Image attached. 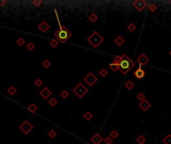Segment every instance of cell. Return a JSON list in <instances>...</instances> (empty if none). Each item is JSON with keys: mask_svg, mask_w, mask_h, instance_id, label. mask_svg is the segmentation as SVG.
I'll return each instance as SVG.
<instances>
[{"mask_svg": "<svg viewBox=\"0 0 171 144\" xmlns=\"http://www.w3.org/2000/svg\"><path fill=\"white\" fill-rule=\"evenodd\" d=\"M57 20H58V24H59V29L54 33V36L62 43H65L71 36H72V33L64 26H62V24H60L59 22V18L57 16Z\"/></svg>", "mask_w": 171, "mask_h": 144, "instance_id": "6da1fadb", "label": "cell"}, {"mask_svg": "<svg viewBox=\"0 0 171 144\" xmlns=\"http://www.w3.org/2000/svg\"><path fill=\"white\" fill-rule=\"evenodd\" d=\"M134 62L126 55V54H123L122 55V59L119 63V70L122 72L124 75H126L128 72L130 71V69H132L134 67Z\"/></svg>", "mask_w": 171, "mask_h": 144, "instance_id": "7a4b0ae2", "label": "cell"}, {"mask_svg": "<svg viewBox=\"0 0 171 144\" xmlns=\"http://www.w3.org/2000/svg\"><path fill=\"white\" fill-rule=\"evenodd\" d=\"M87 40H88V42L94 47V48H97L102 42H103V37L97 32V31H94L88 38H87Z\"/></svg>", "mask_w": 171, "mask_h": 144, "instance_id": "3957f363", "label": "cell"}, {"mask_svg": "<svg viewBox=\"0 0 171 144\" xmlns=\"http://www.w3.org/2000/svg\"><path fill=\"white\" fill-rule=\"evenodd\" d=\"M73 92L74 94L78 97V98H82L86 93L88 92V89L85 87V85H83L82 83H78L76 85V87L73 89Z\"/></svg>", "mask_w": 171, "mask_h": 144, "instance_id": "277c9868", "label": "cell"}, {"mask_svg": "<svg viewBox=\"0 0 171 144\" xmlns=\"http://www.w3.org/2000/svg\"><path fill=\"white\" fill-rule=\"evenodd\" d=\"M132 5H133V7H134L137 11L141 12V11L147 6V2H146L145 0H135V1L132 3Z\"/></svg>", "mask_w": 171, "mask_h": 144, "instance_id": "5b68a950", "label": "cell"}, {"mask_svg": "<svg viewBox=\"0 0 171 144\" xmlns=\"http://www.w3.org/2000/svg\"><path fill=\"white\" fill-rule=\"evenodd\" d=\"M19 129H20L24 134H28V133L33 129V126H32L28 121H24V122L19 126Z\"/></svg>", "mask_w": 171, "mask_h": 144, "instance_id": "8992f818", "label": "cell"}, {"mask_svg": "<svg viewBox=\"0 0 171 144\" xmlns=\"http://www.w3.org/2000/svg\"><path fill=\"white\" fill-rule=\"evenodd\" d=\"M84 81H85L86 84H88L89 86H93L96 83L97 78H96V76L93 73H89V74H87L84 77Z\"/></svg>", "mask_w": 171, "mask_h": 144, "instance_id": "52a82bcc", "label": "cell"}, {"mask_svg": "<svg viewBox=\"0 0 171 144\" xmlns=\"http://www.w3.org/2000/svg\"><path fill=\"white\" fill-rule=\"evenodd\" d=\"M137 62H138V64H139V66L141 67V66H143V65H146V64L149 62V58H148V56H146L144 53H142V54L137 58Z\"/></svg>", "mask_w": 171, "mask_h": 144, "instance_id": "ba28073f", "label": "cell"}, {"mask_svg": "<svg viewBox=\"0 0 171 144\" xmlns=\"http://www.w3.org/2000/svg\"><path fill=\"white\" fill-rule=\"evenodd\" d=\"M102 141H104V140H103L102 136H101L100 134H98V133H95V134L91 137V142L93 144H100Z\"/></svg>", "mask_w": 171, "mask_h": 144, "instance_id": "9c48e42d", "label": "cell"}, {"mask_svg": "<svg viewBox=\"0 0 171 144\" xmlns=\"http://www.w3.org/2000/svg\"><path fill=\"white\" fill-rule=\"evenodd\" d=\"M150 106H151L150 102L147 101L146 99H145L144 101H141V102L139 103V108H140L142 111H147V110L150 108Z\"/></svg>", "mask_w": 171, "mask_h": 144, "instance_id": "30bf717a", "label": "cell"}, {"mask_svg": "<svg viewBox=\"0 0 171 144\" xmlns=\"http://www.w3.org/2000/svg\"><path fill=\"white\" fill-rule=\"evenodd\" d=\"M51 94H52V92H51V91H50V89H49V88H47V87L43 88V89L40 91V95H41L44 99H47L49 96H51Z\"/></svg>", "mask_w": 171, "mask_h": 144, "instance_id": "8fae6325", "label": "cell"}, {"mask_svg": "<svg viewBox=\"0 0 171 144\" xmlns=\"http://www.w3.org/2000/svg\"><path fill=\"white\" fill-rule=\"evenodd\" d=\"M134 76H135L136 78H138V79H142V78L145 76V71L139 66V68L136 69V71L134 72Z\"/></svg>", "mask_w": 171, "mask_h": 144, "instance_id": "7c38bea8", "label": "cell"}, {"mask_svg": "<svg viewBox=\"0 0 171 144\" xmlns=\"http://www.w3.org/2000/svg\"><path fill=\"white\" fill-rule=\"evenodd\" d=\"M38 29L42 32H46L48 29H49V24L46 22V21H42L39 25H38Z\"/></svg>", "mask_w": 171, "mask_h": 144, "instance_id": "4fadbf2b", "label": "cell"}, {"mask_svg": "<svg viewBox=\"0 0 171 144\" xmlns=\"http://www.w3.org/2000/svg\"><path fill=\"white\" fill-rule=\"evenodd\" d=\"M115 43H116V45H118V46H122V45L125 43V39H124L122 36H118V37H116V39H115Z\"/></svg>", "mask_w": 171, "mask_h": 144, "instance_id": "5bb4252c", "label": "cell"}, {"mask_svg": "<svg viewBox=\"0 0 171 144\" xmlns=\"http://www.w3.org/2000/svg\"><path fill=\"white\" fill-rule=\"evenodd\" d=\"M27 109H28V111L30 112V113H35L36 111H37V106L35 105V104H30L28 107H27Z\"/></svg>", "mask_w": 171, "mask_h": 144, "instance_id": "9a60e30c", "label": "cell"}, {"mask_svg": "<svg viewBox=\"0 0 171 144\" xmlns=\"http://www.w3.org/2000/svg\"><path fill=\"white\" fill-rule=\"evenodd\" d=\"M109 67H110V69H111L112 71H117V70H119V65L116 64L115 62L110 63V64H109Z\"/></svg>", "mask_w": 171, "mask_h": 144, "instance_id": "2e32d148", "label": "cell"}, {"mask_svg": "<svg viewBox=\"0 0 171 144\" xmlns=\"http://www.w3.org/2000/svg\"><path fill=\"white\" fill-rule=\"evenodd\" d=\"M145 141H146V139H145V137H144L143 135H139V136L136 138V142L138 144H144L145 143Z\"/></svg>", "mask_w": 171, "mask_h": 144, "instance_id": "e0dca14e", "label": "cell"}, {"mask_svg": "<svg viewBox=\"0 0 171 144\" xmlns=\"http://www.w3.org/2000/svg\"><path fill=\"white\" fill-rule=\"evenodd\" d=\"M89 20L91 21V22H95V21H97V19H98V16H97V14L96 13H91L90 15H89Z\"/></svg>", "mask_w": 171, "mask_h": 144, "instance_id": "ac0fdd59", "label": "cell"}, {"mask_svg": "<svg viewBox=\"0 0 171 144\" xmlns=\"http://www.w3.org/2000/svg\"><path fill=\"white\" fill-rule=\"evenodd\" d=\"M83 117H84V119H85V120L89 121V120H91V119L93 118V114H92L91 112L87 111V112H85V114L83 115Z\"/></svg>", "mask_w": 171, "mask_h": 144, "instance_id": "d6986e66", "label": "cell"}, {"mask_svg": "<svg viewBox=\"0 0 171 144\" xmlns=\"http://www.w3.org/2000/svg\"><path fill=\"white\" fill-rule=\"evenodd\" d=\"M133 87H134V83H133L132 81H130V80H129V81H127V82L125 83V88H126V89L131 90Z\"/></svg>", "mask_w": 171, "mask_h": 144, "instance_id": "ffe728a7", "label": "cell"}, {"mask_svg": "<svg viewBox=\"0 0 171 144\" xmlns=\"http://www.w3.org/2000/svg\"><path fill=\"white\" fill-rule=\"evenodd\" d=\"M7 92H8L10 95H14V94L17 92V89H16L14 86H10V87L7 89Z\"/></svg>", "mask_w": 171, "mask_h": 144, "instance_id": "44dd1931", "label": "cell"}, {"mask_svg": "<svg viewBox=\"0 0 171 144\" xmlns=\"http://www.w3.org/2000/svg\"><path fill=\"white\" fill-rule=\"evenodd\" d=\"M163 143L164 144H171V134H167L164 139H163Z\"/></svg>", "mask_w": 171, "mask_h": 144, "instance_id": "7402d4cb", "label": "cell"}, {"mask_svg": "<svg viewBox=\"0 0 171 144\" xmlns=\"http://www.w3.org/2000/svg\"><path fill=\"white\" fill-rule=\"evenodd\" d=\"M148 9H149L150 12H155L157 10V6L155 4H153V3H151V4L148 5Z\"/></svg>", "mask_w": 171, "mask_h": 144, "instance_id": "603a6c76", "label": "cell"}, {"mask_svg": "<svg viewBox=\"0 0 171 144\" xmlns=\"http://www.w3.org/2000/svg\"><path fill=\"white\" fill-rule=\"evenodd\" d=\"M127 29H128L130 32H132V31H134V30L136 29V26H135L134 23H130V24L127 25Z\"/></svg>", "mask_w": 171, "mask_h": 144, "instance_id": "cb8c5ba5", "label": "cell"}, {"mask_svg": "<svg viewBox=\"0 0 171 144\" xmlns=\"http://www.w3.org/2000/svg\"><path fill=\"white\" fill-rule=\"evenodd\" d=\"M137 99L141 102V101H144L145 100V95H144V93L143 92H140V93H138V95H137Z\"/></svg>", "mask_w": 171, "mask_h": 144, "instance_id": "d4e9b609", "label": "cell"}, {"mask_svg": "<svg viewBox=\"0 0 171 144\" xmlns=\"http://www.w3.org/2000/svg\"><path fill=\"white\" fill-rule=\"evenodd\" d=\"M110 137H111L112 139L117 138V137H118V132H117L116 130H112V131L110 132Z\"/></svg>", "mask_w": 171, "mask_h": 144, "instance_id": "484cf974", "label": "cell"}, {"mask_svg": "<svg viewBox=\"0 0 171 144\" xmlns=\"http://www.w3.org/2000/svg\"><path fill=\"white\" fill-rule=\"evenodd\" d=\"M57 45H58V40H55V39H52V40H50V46H51V47L55 48Z\"/></svg>", "mask_w": 171, "mask_h": 144, "instance_id": "4316f807", "label": "cell"}, {"mask_svg": "<svg viewBox=\"0 0 171 144\" xmlns=\"http://www.w3.org/2000/svg\"><path fill=\"white\" fill-rule=\"evenodd\" d=\"M61 97L63 98V99H66L68 96H69V93H68V91H66V90H63L62 92H61Z\"/></svg>", "mask_w": 171, "mask_h": 144, "instance_id": "83f0119b", "label": "cell"}, {"mask_svg": "<svg viewBox=\"0 0 171 144\" xmlns=\"http://www.w3.org/2000/svg\"><path fill=\"white\" fill-rule=\"evenodd\" d=\"M121 59H122V56H121V55H117V56L114 58V61H113V62H115L116 64H118V65H119V63H120Z\"/></svg>", "mask_w": 171, "mask_h": 144, "instance_id": "f1b7e54d", "label": "cell"}, {"mask_svg": "<svg viewBox=\"0 0 171 144\" xmlns=\"http://www.w3.org/2000/svg\"><path fill=\"white\" fill-rule=\"evenodd\" d=\"M49 104H50V106L54 107V106L57 104V100H56L55 98H51V99L49 100Z\"/></svg>", "mask_w": 171, "mask_h": 144, "instance_id": "f546056e", "label": "cell"}, {"mask_svg": "<svg viewBox=\"0 0 171 144\" xmlns=\"http://www.w3.org/2000/svg\"><path fill=\"white\" fill-rule=\"evenodd\" d=\"M42 65H43V67L48 68V67H50L51 63H50V61H49V60H44V61H43V63H42Z\"/></svg>", "mask_w": 171, "mask_h": 144, "instance_id": "4dcf8cb0", "label": "cell"}, {"mask_svg": "<svg viewBox=\"0 0 171 144\" xmlns=\"http://www.w3.org/2000/svg\"><path fill=\"white\" fill-rule=\"evenodd\" d=\"M34 83H35V85H36L37 87H39V86H41V85H42L43 81H42V80H41L40 78H37V79L35 80V82H34Z\"/></svg>", "mask_w": 171, "mask_h": 144, "instance_id": "1f68e13d", "label": "cell"}, {"mask_svg": "<svg viewBox=\"0 0 171 144\" xmlns=\"http://www.w3.org/2000/svg\"><path fill=\"white\" fill-rule=\"evenodd\" d=\"M48 135H49L50 138H54V137L56 136V131H55V130H50V131L48 132Z\"/></svg>", "mask_w": 171, "mask_h": 144, "instance_id": "d6a6232c", "label": "cell"}, {"mask_svg": "<svg viewBox=\"0 0 171 144\" xmlns=\"http://www.w3.org/2000/svg\"><path fill=\"white\" fill-rule=\"evenodd\" d=\"M112 141H113V139H112L110 136H108V137H106V138L104 139L105 144H112Z\"/></svg>", "mask_w": 171, "mask_h": 144, "instance_id": "836d02e7", "label": "cell"}, {"mask_svg": "<svg viewBox=\"0 0 171 144\" xmlns=\"http://www.w3.org/2000/svg\"><path fill=\"white\" fill-rule=\"evenodd\" d=\"M17 44H18L19 46H23V45L25 44V40H24L23 38H19V39L17 40Z\"/></svg>", "mask_w": 171, "mask_h": 144, "instance_id": "e575fe53", "label": "cell"}, {"mask_svg": "<svg viewBox=\"0 0 171 144\" xmlns=\"http://www.w3.org/2000/svg\"><path fill=\"white\" fill-rule=\"evenodd\" d=\"M99 73H100V75H101L102 77H105V76L108 74V71H107L105 68H103V69H101V70H100V72H99Z\"/></svg>", "mask_w": 171, "mask_h": 144, "instance_id": "d590c367", "label": "cell"}, {"mask_svg": "<svg viewBox=\"0 0 171 144\" xmlns=\"http://www.w3.org/2000/svg\"><path fill=\"white\" fill-rule=\"evenodd\" d=\"M34 47H35V45H34V43H32V42H29V43L27 44V49H28V50H33Z\"/></svg>", "mask_w": 171, "mask_h": 144, "instance_id": "8d00e7d4", "label": "cell"}, {"mask_svg": "<svg viewBox=\"0 0 171 144\" xmlns=\"http://www.w3.org/2000/svg\"><path fill=\"white\" fill-rule=\"evenodd\" d=\"M32 4L35 5V6H39V5L42 4V1H41V0H33V1H32Z\"/></svg>", "mask_w": 171, "mask_h": 144, "instance_id": "74e56055", "label": "cell"}, {"mask_svg": "<svg viewBox=\"0 0 171 144\" xmlns=\"http://www.w3.org/2000/svg\"><path fill=\"white\" fill-rule=\"evenodd\" d=\"M4 4H6V0H4V1H0V6H3Z\"/></svg>", "mask_w": 171, "mask_h": 144, "instance_id": "f35d334b", "label": "cell"}, {"mask_svg": "<svg viewBox=\"0 0 171 144\" xmlns=\"http://www.w3.org/2000/svg\"><path fill=\"white\" fill-rule=\"evenodd\" d=\"M169 54H170V56H171V50L169 51Z\"/></svg>", "mask_w": 171, "mask_h": 144, "instance_id": "ab89813d", "label": "cell"}, {"mask_svg": "<svg viewBox=\"0 0 171 144\" xmlns=\"http://www.w3.org/2000/svg\"><path fill=\"white\" fill-rule=\"evenodd\" d=\"M170 4H171V1H170Z\"/></svg>", "mask_w": 171, "mask_h": 144, "instance_id": "60d3db41", "label": "cell"}, {"mask_svg": "<svg viewBox=\"0 0 171 144\" xmlns=\"http://www.w3.org/2000/svg\"><path fill=\"white\" fill-rule=\"evenodd\" d=\"M144 144H145V143H144Z\"/></svg>", "mask_w": 171, "mask_h": 144, "instance_id": "b9f144b4", "label": "cell"}]
</instances>
